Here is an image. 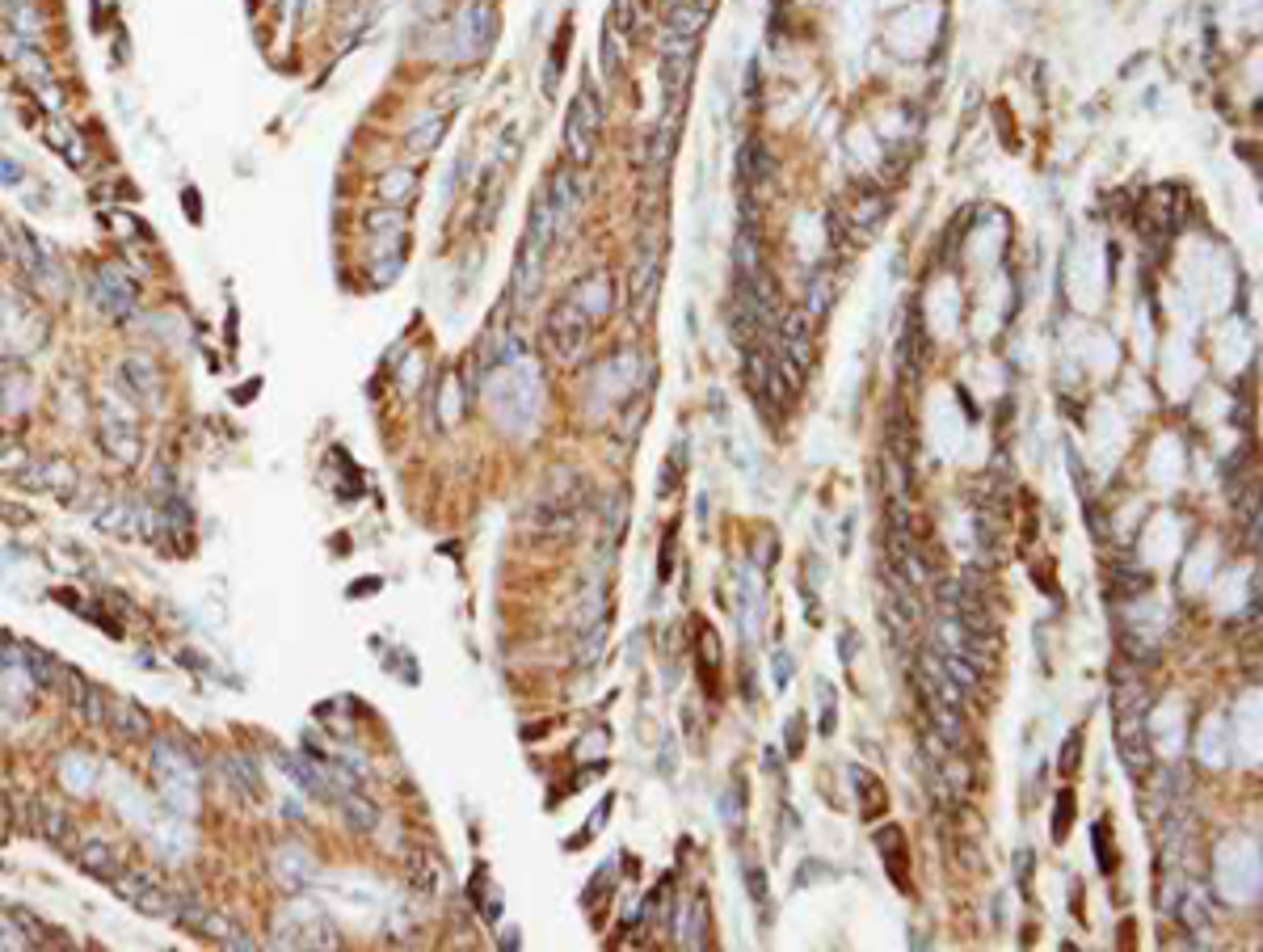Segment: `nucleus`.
Returning <instances> with one entry per match:
<instances>
[{
    "label": "nucleus",
    "mask_w": 1263,
    "mask_h": 952,
    "mask_svg": "<svg viewBox=\"0 0 1263 952\" xmlns=\"http://www.w3.org/2000/svg\"><path fill=\"white\" fill-rule=\"evenodd\" d=\"M106 729L119 742H148L152 738V717L131 700H110L106 704Z\"/></svg>",
    "instance_id": "obj_11"
},
{
    "label": "nucleus",
    "mask_w": 1263,
    "mask_h": 952,
    "mask_svg": "<svg viewBox=\"0 0 1263 952\" xmlns=\"http://www.w3.org/2000/svg\"><path fill=\"white\" fill-rule=\"evenodd\" d=\"M97 442L110 460L119 464H135L139 460V430H135V417L131 413H119L114 405L101 409V430H97Z\"/></svg>",
    "instance_id": "obj_8"
},
{
    "label": "nucleus",
    "mask_w": 1263,
    "mask_h": 952,
    "mask_svg": "<svg viewBox=\"0 0 1263 952\" xmlns=\"http://www.w3.org/2000/svg\"><path fill=\"white\" fill-rule=\"evenodd\" d=\"M876 852H880V860H885V872L893 877V885H897V890H910V881H905L910 877V856H905L901 827H880L876 830Z\"/></svg>",
    "instance_id": "obj_13"
},
{
    "label": "nucleus",
    "mask_w": 1263,
    "mask_h": 952,
    "mask_svg": "<svg viewBox=\"0 0 1263 952\" xmlns=\"http://www.w3.org/2000/svg\"><path fill=\"white\" fill-rule=\"evenodd\" d=\"M106 704H110L106 695H101L93 683H88V691H85V700H81V708H76V713H81L88 725H106Z\"/></svg>",
    "instance_id": "obj_30"
},
{
    "label": "nucleus",
    "mask_w": 1263,
    "mask_h": 952,
    "mask_svg": "<svg viewBox=\"0 0 1263 952\" xmlns=\"http://www.w3.org/2000/svg\"><path fill=\"white\" fill-rule=\"evenodd\" d=\"M569 296L578 300L581 308L594 316V325H603L607 316L615 312V287H611V274H607V270H590V274H581L578 283H573Z\"/></svg>",
    "instance_id": "obj_10"
},
{
    "label": "nucleus",
    "mask_w": 1263,
    "mask_h": 952,
    "mask_svg": "<svg viewBox=\"0 0 1263 952\" xmlns=\"http://www.w3.org/2000/svg\"><path fill=\"white\" fill-rule=\"evenodd\" d=\"M830 300H834V270H822L813 274V283H809V296H805V312H825L830 308Z\"/></svg>",
    "instance_id": "obj_25"
},
{
    "label": "nucleus",
    "mask_w": 1263,
    "mask_h": 952,
    "mask_svg": "<svg viewBox=\"0 0 1263 952\" xmlns=\"http://www.w3.org/2000/svg\"><path fill=\"white\" fill-rule=\"evenodd\" d=\"M556 245H560L556 220H552V211H547L544 194H535L527 232H522V245H518V262H514V296H518V303H527L535 291H540L544 270H547V258H552Z\"/></svg>",
    "instance_id": "obj_1"
},
{
    "label": "nucleus",
    "mask_w": 1263,
    "mask_h": 952,
    "mask_svg": "<svg viewBox=\"0 0 1263 952\" xmlns=\"http://www.w3.org/2000/svg\"><path fill=\"white\" fill-rule=\"evenodd\" d=\"M9 915H13V928H18V935L25 944H34V948H68L72 944L59 928H51V923L30 915V910H9Z\"/></svg>",
    "instance_id": "obj_17"
},
{
    "label": "nucleus",
    "mask_w": 1263,
    "mask_h": 952,
    "mask_svg": "<svg viewBox=\"0 0 1263 952\" xmlns=\"http://www.w3.org/2000/svg\"><path fill=\"white\" fill-rule=\"evenodd\" d=\"M657 287H661V240L657 236H645V245L636 249V262H632V312L636 316H649L657 300Z\"/></svg>",
    "instance_id": "obj_6"
},
{
    "label": "nucleus",
    "mask_w": 1263,
    "mask_h": 952,
    "mask_svg": "<svg viewBox=\"0 0 1263 952\" xmlns=\"http://www.w3.org/2000/svg\"><path fill=\"white\" fill-rule=\"evenodd\" d=\"M1150 691L1138 679H1120L1116 683V751L1125 758L1129 771H1145L1150 767Z\"/></svg>",
    "instance_id": "obj_2"
},
{
    "label": "nucleus",
    "mask_w": 1263,
    "mask_h": 952,
    "mask_svg": "<svg viewBox=\"0 0 1263 952\" xmlns=\"http://www.w3.org/2000/svg\"><path fill=\"white\" fill-rule=\"evenodd\" d=\"M228 771H232V784H240L249 796H262V776H258V767L249 763V755H232L228 758Z\"/></svg>",
    "instance_id": "obj_26"
},
{
    "label": "nucleus",
    "mask_w": 1263,
    "mask_h": 952,
    "mask_svg": "<svg viewBox=\"0 0 1263 952\" xmlns=\"http://www.w3.org/2000/svg\"><path fill=\"white\" fill-rule=\"evenodd\" d=\"M1091 834H1095V860H1100V868H1104V872H1112L1116 860L1107 856V822H1095Z\"/></svg>",
    "instance_id": "obj_32"
},
{
    "label": "nucleus",
    "mask_w": 1263,
    "mask_h": 952,
    "mask_svg": "<svg viewBox=\"0 0 1263 952\" xmlns=\"http://www.w3.org/2000/svg\"><path fill=\"white\" fill-rule=\"evenodd\" d=\"M594 316L581 308L573 296H565L556 303L552 312H547V321H544V341H547V350L556 354L560 363H578L585 346H590V337H594Z\"/></svg>",
    "instance_id": "obj_3"
},
{
    "label": "nucleus",
    "mask_w": 1263,
    "mask_h": 952,
    "mask_svg": "<svg viewBox=\"0 0 1263 952\" xmlns=\"http://www.w3.org/2000/svg\"><path fill=\"white\" fill-rule=\"evenodd\" d=\"M341 805H346L341 814H346V822H350V827L359 830V834H371V830L379 827V809H375V801H367V796H359V793H341Z\"/></svg>",
    "instance_id": "obj_24"
},
{
    "label": "nucleus",
    "mask_w": 1263,
    "mask_h": 952,
    "mask_svg": "<svg viewBox=\"0 0 1263 952\" xmlns=\"http://www.w3.org/2000/svg\"><path fill=\"white\" fill-rule=\"evenodd\" d=\"M822 733L825 738L834 733V688L830 683H822Z\"/></svg>",
    "instance_id": "obj_35"
},
{
    "label": "nucleus",
    "mask_w": 1263,
    "mask_h": 952,
    "mask_svg": "<svg viewBox=\"0 0 1263 952\" xmlns=\"http://www.w3.org/2000/svg\"><path fill=\"white\" fill-rule=\"evenodd\" d=\"M581 511H585V480L578 473H565V468H560V476L540 493V502H535L540 531H547V536H565V531L578 527Z\"/></svg>",
    "instance_id": "obj_5"
},
{
    "label": "nucleus",
    "mask_w": 1263,
    "mask_h": 952,
    "mask_svg": "<svg viewBox=\"0 0 1263 952\" xmlns=\"http://www.w3.org/2000/svg\"><path fill=\"white\" fill-rule=\"evenodd\" d=\"M5 442H9V439H5V435H0V447H5Z\"/></svg>",
    "instance_id": "obj_43"
},
{
    "label": "nucleus",
    "mask_w": 1263,
    "mask_h": 952,
    "mask_svg": "<svg viewBox=\"0 0 1263 952\" xmlns=\"http://www.w3.org/2000/svg\"><path fill=\"white\" fill-rule=\"evenodd\" d=\"M771 666H775V691H784L788 683H792V657H788V653L780 650V653H775V662H771Z\"/></svg>",
    "instance_id": "obj_36"
},
{
    "label": "nucleus",
    "mask_w": 1263,
    "mask_h": 952,
    "mask_svg": "<svg viewBox=\"0 0 1263 952\" xmlns=\"http://www.w3.org/2000/svg\"><path fill=\"white\" fill-rule=\"evenodd\" d=\"M25 468H30V455H25V447H18V442H5V447H0V473H5V476H21Z\"/></svg>",
    "instance_id": "obj_31"
},
{
    "label": "nucleus",
    "mask_w": 1263,
    "mask_h": 952,
    "mask_svg": "<svg viewBox=\"0 0 1263 952\" xmlns=\"http://www.w3.org/2000/svg\"><path fill=\"white\" fill-rule=\"evenodd\" d=\"M788 755H800V717L788 721Z\"/></svg>",
    "instance_id": "obj_39"
},
{
    "label": "nucleus",
    "mask_w": 1263,
    "mask_h": 952,
    "mask_svg": "<svg viewBox=\"0 0 1263 952\" xmlns=\"http://www.w3.org/2000/svg\"><path fill=\"white\" fill-rule=\"evenodd\" d=\"M442 131H446V119H430V123H421L409 139H404V148H409L413 157H421V152H430L434 144H439Z\"/></svg>",
    "instance_id": "obj_27"
},
{
    "label": "nucleus",
    "mask_w": 1263,
    "mask_h": 952,
    "mask_svg": "<svg viewBox=\"0 0 1263 952\" xmlns=\"http://www.w3.org/2000/svg\"><path fill=\"white\" fill-rule=\"evenodd\" d=\"M1019 890H1032V852H1019Z\"/></svg>",
    "instance_id": "obj_38"
},
{
    "label": "nucleus",
    "mask_w": 1263,
    "mask_h": 952,
    "mask_svg": "<svg viewBox=\"0 0 1263 952\" xmlns=\"http://www.w3.org/2000/svg\"><path fill=\"white\" fill-rule=\"evenodd\" d=\"M544 202H547V211H552V220H556L560 240H565L573 220H578V211H581V177H578V169H556L552 177H547Z\"/></svg>",
    "instance_id": "obj_7"
},
{
    "label": "nucleus",
    "mask_w": 1263,
    "mask_h": 952,
    "mask_svg": "<svg viewBox=\"0 0 1263 952\" xmlns=\"http://www.w3.org/2000/svg\"><path fill=\"white\" fill-rule=\"evenodd\" d=\"M379 590V582L371 578V582H354V586H350V594H375Z\"/></svg>",
    "instance_id": "obj_42"
},
{
    "label": "nucleus",
    "mask_w": 1263,
    "mask_h": 952,
    "mask_svg": "<svg viewBox=\"0 0 1263 952\" xmlns=\"http://www.w3.org/2000/svg\"><path fill=\"white\" fill-rule=\"evenodd\" d=\"M93 300H97V308L106 312V316H131L135 312V287L126 283V274L123 270H114V265H106V270H97L93 274Z\"/></svg>",
    "instance_id": "obj_9"
},
{
    "label": "nucleus",
    "mask_w": 1263,
    "mask_h": 952,
    "mask_svg": "<svg viewBox=\"0 0 1263 952\" xmlns=\"http://www.w3.org/2000/svg\"><path fill=\"white\" fill-rule=\"evenodd\" d=\"M72 852H76V864H81L88 877H97V881H114L123 872L119 852H114L110 843H101V839H85V843H76Z\"/></svg>",
    "instance_id": "obj_14"
},
{
    "label": "nucleus",
    "mask_w": 1263,
    "mask_h": 952,
    "mask_svg": "<svg viewBox=\"0 0 1263 952\" xmlns=\"http://www.w3.org/2000/svg\"><path fill=\"white\" fill-rule=\"evenodd\" d=\"M1070 818H1074V793L1062 789V793H1057V814H1053V843H1066Z\"/></svg>",
    "instance_id": "obj_29"
},
{
    "label": "nucleus",
    "mask_w": 1263,
    "mask_h": 952,
    "mask_svg": "<svg viewBox=\"0 0 1263 952\" xmlns=\"http://www.w3.org/2000/svg\"><path fill=\"white\" fill-rule=\"evenodd\" d=\"M851 784H855V793H860V814H863V818L885 814V789H880V780H876V776H867V771L851 767Z\"/></svg>",
    "instance_id": "obj_23"
},
{
    "label": "nucleus",
    "mask_w": 1263,
    "mask_h": 952,
    "mask_svg": "<svg viewBox=\"0 0 1263 952\" xmlns=\"http://www.w3.org/2000/svg\"><path fill=\"white\" fill-rule=\"evenodd\" d=\"M47 135H51V144H55V148L63 152V157H68V160L76 164V169H85V164H88V148H85V139L76 135V126L59 123V119H51V123H47Z\"/></svg>",
    "instance_id": "obj_21"
},
{
    "label": "nucleus",
    "mask_w": 1263,
    "mask_h": 952,
    "mask_svg": "<svg viewBox=\"0 0 1263 952\" xmlns=\"http://www.w3.org/2000/svg\"><path fill=\"white\" fill-rule=\"evenodd\" d=\"M1078 758H1082V738H1078V733H1070L1066 746H1062V776H1074Z\"/></svg>",
    "instance_id": "obj_33"
},
{
    "label": "nucleus",
    "mask_w": 1263,
    "mask_h": 952,
    "mask_svg": "<svg viewBox=\"0 0 1263 952\" xmlns=\"http://www.w3.org/2000/svg\"><path fill=\"white\" fill-rule=\"evenodd\" d=\"M413 194H417V169H392L379 177V202H388V207H401Z\"/></svg>",
    "instance_id": "obj_22"
},
{
    "label": "nucleus",
    "mask_w": 1263,
    "mask_h": 952,
    "mask_svg": "<svg viewBox=\"0 0 1263 952\" xmlns=\"http://www.w3.org/2000/svg\"><path fill=\"white\" fill-rule=\"evenodd\" d=\"M746 885H750V898H754V906L767 910V877H762V868H750L746 872Z\"/></svg>",
    "instance_id": "obj_34"
},
{
    "label": "nucleus",
    "mask_w": 1263,
    "mask_h": 952,
    "mask_svg": "<svg viewBox=\"0 0 1263 952\" xmlns=\"http://www.w3.org/2000/svg\"><path fill=\"white\" fill-rule=\"evenodd\" d=\"M679 944L683 948H708V898L695 894L691 906H686V919L679 928Z\"/></svg>",
    "instance_id": "obj_20"
},
{
    "label": "nucleus",
    "mask_w": 1263,
    "mask_h": 952,
    "mask_svg": "<svg viewBox=\"0 0 1263 952\" xmlns=\"http://www.w3.org/2000/svg\"><path fill=\"white\" fill-rule=\"evenodd\" d=\"M670 561H674V531L661 544V561H657V582H670Z\"/></svg>",
    "instance_id": "obj_37"
},
{
    "label": "nucleus",
    "mask_w": 1263,
    "mask_h": 952,
    "mask_svg": "<svg viewBox=\"0 0 1263 952\" xmlns=\"http://www.w3.org/2000/svg\"><path fill=\"white\" fill-rule=\"evenodd\" d=\"M18 662L30 670V679L38 683V688H55V679H59V657H51L47 650H38V645H25L18 641Z\"/></svg>",
    "instance_id": "obj_19"
},
{
    "label": "nucleus",
    "mask_w": 1263,
    "mask_h": 952,
    "mask_svg": "<svg viewBox=\"0 0 1263 952\" xmlns=\"http://www.w3.org/2000/svg\"><path fill=\"white\" fill-rule=\"evenodd\" d=\"M38 834L55 847H76V827L63 801H43L38 805Z\"/></svg>",
    "instance_id": "obj_16"
},
{
    "label": "nucleus",
    "mask_w": 1263,
    "mask_h": 952,
    "mask_svg": "<svg viewBox=\"0 0 1263 952\" xmlns=\"http://www.w3.org/2000/svg\"><path fill=\"white\" fill-rule=\"evenodd\" d=\"M838 657H847V662L855 657V632H847V637L838 641Z\"/></svg>",
    "instance_id": "obj_41"
},
{
    "label": "nucleus",
    "mask_w": 1263,
    "mask_h": 952,
    "mask_svg": "<svg viewBox=\"0 0 1263 952\" xmlns=\"http://www.w3.org/2000/svg\"><path fill=\"white\" fill-rule=\"evenodd\" d=\"M927 329H923V316H918V308L910 312V321H905L901 329V350H897V363H901V371L905 375H923V367H927Z\"/></svg>",
    "instance_id": "obj_15"
},
{
    "label": "nucleus",
    "mask_w": 1263,
    "mask_h": 952,
    "mask_svg": "<svg viewBox=\"0 0 1263 952\" xmlns=\"http://www.w3.org/2000/svg\"><path fill=\"white\" fill-rule=\"evenodd\" d=\"M409 872H413V885H417V890H426V894H434V890L442 885V868H439V864H430V860L421 856V852L409 856Z\"/></svg>",
    "instance_id": "obj_28"
},
{
    "label": "nucleus",
    "mask_w": 1263,
    "mask_h": 952,
    "mask_svg": "<svg viewBox=\"0 0 1263 952\" xmlns=\"http://www.w3.org/2000/svg\"><path fill=\"white\" fill-rule=\"evenodd\" d=\"M0 177H5V182H13V186L21 182V173H18V164H13V160H0Z\"/></svg>",
    "instance_id": "obj_40"
},
{
    "label": "nucleus",
    "mask_w": 1263,
    "mask_h": 952,
    "mask_svg": "<svg viewBox=\"0 0 1263 952\" xmlns=\"http://www.w3.org/2000/svg\"><path fill=\"white\" fill-rule=\"evenodd\" d=\"M598 139H603V97L594 85H581L565 119V152L573 157V169H585L594 160Z\"/></svg>",
    "instance_id": "obj_4"
},
{
    "label": "nucleus",
    "mask_w": 1263,
    "mask_h": 952,
    "mask_svg": "<svg viewBox=\"0 0 1263 952\" xmlns=\"http://www.w3.org/2000/svg\"><path fill=\"white\" fill-rule=\"evenodd\" d=\"M123 379H126V397L131 401H144L148 409H160V388H164V379L157 371V363H148V359H126L123 367Z\"/></svg>",
    "instance_id": "obj_12"
},
{
    "label": "nucleus",
    "mask_w": 1263,
    "mask_h": 952,
    "mask_svg": "<svg viewBox=\"0 0 1263 952\" xmlns=\"http://www.w3.org/2000/svg\"><path fill=\"white\" fill-rule=\"evenodd\" d=\"M880 215H885V198L880 194H860L855 202H847V215H842V220H847L855 240H867V232H876Z\"/></svg>",
    "instance_id": "obj_18"
}]
</instances>
